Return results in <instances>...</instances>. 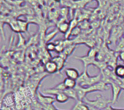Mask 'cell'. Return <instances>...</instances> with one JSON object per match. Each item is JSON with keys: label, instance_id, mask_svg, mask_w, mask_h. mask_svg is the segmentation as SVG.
<instances>
[{"label": "cell", "instance_id": "6da1fadb", "mask_svg": "<svg viewBox=\"0 0 124 110\" xmlns=\"http://www.w3.org/2000/svg\"><path fill=\"white\" fill-rule=\"evenodd\" d=\"M102 81V75H97L94 76H90L88 74L87 70H84L77 79V85L84 87L88 88L91 86H93Z\"/></svg>", "mask_w": 124, "mask_h": 110}, {"label": "cell", "instance_id": "7a4b0ae2", "mask_svg": "<svg viewBox=\"0 0 124 110\" xmlns=\"http://www.w3.org/2000/svg\"><path fill=\"white\" fill-rule=\"evenodd\" d=\"M83 102L88 106H92L101 110H107V108L109 107V104L112 102V100L106 99L102 95H99L97 96V98L94 100H90L86 97Z\"/></svg>", "mask_w": 124, "mask_h": 110}, {"label": "cell", "instance_id": "3957f363", "mask_svg": "<svg viewBox=\"0 0 124 110\" xmlns=\"http://www.w3.org/2000/svg\"><path fill=\"white\" fill-rule=\"evenodd\" d=\"M109 85H110L111 88H112V91H113L112 104H116L117 102L118 98H119L120 94L124 90V88L119 84H118L116 81H114L113 80H110V81Z\"/></svg>", "mask_w": 124, "mask_h": 110}, {"label": "cell", "instance_id": "277c9868", "mask_svg": "<svg viewBox=\"0 0 124 110\" xmlns=\"http://www.w3.org/2000/svg\"><path fill=\"white\" fill-rule=\"evenodd\" d=\"M87 94L92 92H97V91H104L108 90V84L105 83L103 81H100L93 86H91L88 88H86Z\"/></svg>", "mask_w": 124, "mask_h": 110}, {"label": "cell", "instance_id": "5b68a950", "mask_svg": "<svg viewBox=\"0 0 124 110\" xmlns=\"http://www.w3.org/2000/svg\"><path fill=\"white\" fill-rule=\"evenodd\" d=\"M37 96V99L39 102L44 107V106H46V105H51L55 101V98H53L52 96H44L42 95L41 93L40 92H37L36 94Z\"/></svg>", "mask_w": 124, "mask_h": 110}, {"label": "cell", "instance_id": "8992f818", "mask_svg": "<svg viewBox=\"0 0 124 110\" xmlns=\"http://www.w3.org/2000/svg\"><path fill=\"white\" fill-rule=\"evenodd\" d=\"M76 59H78L80 61H81L84 64V70H87V67L89 65H95V63L97 62V59L94 57H89V55L86 56H84V57H74Z\"/></svg>", "mask_w": 124, "mask_h": 110}, {"label": "cell", "instance_id": "52a82bcc", "mask_svg": "<svg viewBox=\"0 0 124 110\" xmlns=\"http://www.w3.org/2000/svg\"><path fill=\"white\" fill-rule=\"evenodd\" d=\"M44 67L45 73L47 74H54L56 73H58L57 66L56 63L52 60L46 62Z\"/></svg>", "mask_w": 124, "mask_h": 110}, {"label": "cell", "instance_id": "ba28073f", "mask_svg": "<svg viewBox=\"0 0 124 110\" xmlns=\"http://www.w3.org/2000/svg\"><path fill=\"white\" fill-rule=\"evenodd\" d=\"M57 29L60 33L65 35L70 29V23L66 22L65 20V18H62L57 22Z\"/></svg>", "mask_w": 124, "mask_h": 110}, {"label": "cell", "instance_id": "9c48e42d", "mask_svg": "<svg viewBox=\"0 0 124 110\" xmlns=\"http://www.w3.org/2000/svg\"><path fill=\"white\" fill-rule=\"evenodd\" d=\"M65 75H66L67 78H71V79L75 80V81H77V79L80 76L78 70L77 69H76V68H73V67L66 68L65 70Z\"/></svg>", "mask_w": 124, "mask_h": 110}, {"label": "cell", "instance_id": "30bf717a", "mask_svg": "<svg viewBox=\"0 0 124 110\" xmlns=\"http://www.w3.org/2000/svg\"><path fill=\"white\" fill-rule=\"evenodd\" d=\"M15 102V96H13L12 94H8L1 99V105L4 104L5 107H11L12 106H13Z\"/></svg>", "mask_w": 124, "mask_h": 110}, {"label": "cell", "instance_id": "8fae6325", "mask_svg": "<svg viewBox=\"0 0 124 110\" xmlns=\"http://www.w3.org/2000/svg\"><path fill=\"white\" fill-rule=\"evenodd\" d=\"M76 93H77V96H78V102H83L84 100V99L86 98V96L87 94L86 88L81 87L78 85H77L75 88Z\"/></svg>", "mask_w": 124, "mask_h": 110}, {"label": "cell", "instance_id": "7c38bea8", "mask_svg": "<svg viewBox=\"0 0 124 110\" xmlns=\"http://www.w3.org/2000/svg\"><path fill=\"white\" fill-rule=\"evenodd\" d=\"M69 99L70 98L65 94V93L64 91L60 92V93H59L58 94H57L55 96V101L57 103H60V104H64V103L68 102Z\"/></svg>", "mask_w": 124, "mask_h": 110}, {"label": "cell", "instance_id": "4fadbf2b", "mask_svg": "<svg viewBox=\"0 0 124 110\" xmlns=\"http://www.w3.org/2000/svg\"><path fill=\"white\" fill-rule=\"evenodd\" d=\"M52 61H54L57 66V68H58V73H60L65 67V60H64L63 59H62L60 57L57 56V57H53Z\"/></svg>", "mask_w": 124, "mask_h": 110}, {"label": "cell", "instance_id": "5bb4252c", "mask_svg": "<svg viewBox=\"0 0 124 110\" xmlns=\"http://www.w3.org/2000/svg\"><path fill=\"white\" fill-rule=\"evenodd\" d=\"M114 73L118 78L124 79V65H117L114 69Z\"/></svg>", "mask_w": 124, "mask_h": 110}, {"label": "cell", "instance_id": "9a60e30c", "mask_svg": "<svg viewBox=\"0 0 124 110\" xmlns=\"http://www.w3.org/2000/svg\"><path fill=\"white\" fill-rule=\"evenodd\" d=\"M63 83L66 87V88H75L77 86V82L75 80H73L71 78H66L64 79Z\"/></svg>", "mask_w": 124, "mask_h": 110}, {"label": "cell", "instance_id": "2e32d148", "mask_svg": "<svg viewBox=\"0 0 124 110\" xmlns=\"http://www.w3.org/2000/svg\"><path fill=\"white\" fill-rule=\"evenodd\" d=\"M64 92L70 99H74V100H76L78 102L77 93H76V91L75 88H67Z\"/></svg>", "mask_w": 124, "mask_h": 110}, {"label": "cell", "instance_id": "e0dca14e", "mask_svg": "<svg viewBox=\"0 0 124 110\" xmlns=\"http://www.w3.org/2000/svg\"><path fill=\"white\" fill-rule=\"evenodd\" d=\"M9 25L13 32H16L18 33H21L18 22H17V20H11V21L9 22Z\"/></svg>", "mask_w": 124, "mask_h": 110}, {"label": "cell", "instance_id": "ac0fdd59", "mask_svg": "<svg viewBox=\"0 0 124 110\" xmlns=\"http://www.w3.org/2000/svg\"><path fill=\"white\" fill-rule=\"evenodd\" d=\"M17 22L20 29L21 33H26L28 31V22L27 21H23L22 20H17Z\"/></svg>", "mask_w": 124, "mask_h": 110}, {"label": "cell", "instance_id": "d6986e66", "mask_svg": "<svg viewBox=\"0 0 124 110\" xmlns=\"http://www.w3.org/2000/svg\"><path fill=\"white\" fill-rule=\"evenodd\" d=\"M58 31H59L58 29H55L54 31L50 32L49 33L46 34V35H45V37H44V43H45V44H47V43L50 42V41H51L52 38H54V37L57 34Z\"/></svg>", "mask_w": 124, "mask_h": 110}, {"label": "cell", "instance_id": "ffe728a7", "mask_svg": "<svg viewBox=\"0 0 124 110\" xmlns=\"http://www.w3.org/2000/svg\"><path fill=\"white\" fill-rule=\"evenodd\" d=\"M76 44H72V45H70L68 46H67L66 48H65L63 52H65L68 56H70V54H72V53L74 51V50L76 49Z\"/></svg>", "mask_w": 124, "mask_h": 110}, {"label": "cell", "instance_id": "44dd1931", "mask_svg": "<svg viewBox=\"0 0 124 110\" xmlns=\"http://www.w3.org/2000/svg\"><path fill=\"white\" fill-rule=\"evenodd\" d=\"M46 49L47 51H55V49H56L55 43L54 42H49V43L46 44Z\"/></svg>", "mask_w": 124, "mask_h": 110}, {"label": "cell", "instance_id": "7402d4cb", "mask_svg": "<svg viewBox=\"0 0 124 110\" xmlns=\"http://www.w3.org/2000/svg\"><path fill=\"white\" fill-rule=\"evenodd\" d=\"M122 51H124V38L121 39V41L118 44V46H117V48L116 50V51L118 52V53Z\"/></svg>", "mask_w": 124, "mask_h": 110}, {"label": "cell", "instance_id": "603a6c76", "mask_svg": "<svg viewBox=\"0 0 124 110\" xmlns=\"http://www.w3.org/2000/svg\"><path fill=\"white\" fill-rule=\"evenodd\" d=\"M54 88L55 89L58 90V91H65L67 89L66 87H65V84H64V83H63V81H62V83L57 84V86H55Z\"/></svg>", "mask_w": 124, "mask_h": 110}, {"label": "cell", "instance_id": "cb8c5ba5", "mask_svg": "<svg viewBox=\"0 0 124 110\" xmlns=\"http://www.w3.org/2000/svg\"><path fill=\"white\" fill-rule=\"evenodd\" d=\"M25 40L24 38L22 37L21 34L19 33V41H18V44H17V46L18 47H21V46H23L25 45Z\"/></svg>", "mask_w": 124, "mask_h": 110}, {"label": "cell", "instance_id": "d4e9b609", "mask_svg": "<svg viewBox=\"0 0 124 110\" xmlns=\"http://www.w3.org/2000/svg\"><path fill=\"white\" fill-rule=\"evenodd\" d=\"M80 32H81V29H80V28H79L78 26H77L76 28H74V29L73 30V31H72L70 36H78V35L80 33Z\"/></svg>", "mask_w": 124, "mask_h": 110}, {"label": "cell", "instance_id": "484cf974", "mask_svg": "<svg viewBox=\"0 0 124 110\" xmlns=\"http://www.w3.org/2000/svg\"><path fill=\"white\" fill-rule=\"evenodd\" d=\"M58 56H59V57H60L62 59H64V60H65V61L67 60V58H68V56L65 52H63V51H62V52H61V53H60Z\"/></svg>", "mask_w": 124, "mask_h": 110}, {"label": "cell", "instance_id": "4316f807", "mask_svg": "<svg viewBox=\"0 0 124 110\" xmlns=\"http://www.w3.org/2000/svg\"><path fill=\"white\" fill-rule=\"evenodd\" d=\"M118 57L120 58L121 60L124 62V51H122L118 53Z\"/></svg>", "mask_w": 124, "mask_h": 110}, {"label": "cell", "instance_id": "83f0119b", "mask_svg": "<svg viewBox=\"0 0 124 110\" xmlns=\"http://www.w3.org/2000/svg\"><path fill=\"white\" fill-rule=\"evenodd\" d=\"M87 105V104H86ZM88 106V105H87ZM89 107V110H101V109H99V108H96V107H92V106H88Z\"/></svg>", "mask_w": 124, "mask_h": 110}, {"label": "cell", "instance_id": "f1b7e54d", "mask_svg": "<svg viewBox=\"0 0 124 110\" xmlns=\"http://www.w3.org/2000/svg\"><path fill=\"white\" fill-rule=\"evenodd\" d=\"M1 110H11L10 107H1Z\"/></svg>", "mask_w": 124, "mask_h": 110}, {"label": "cell", "instance_id": "f546056e", "mask_svg": "<svg viewBox=\"0 0 124 110\" xmlns=\"http://www.w3.org/2000/svg\"><path fill=\"white\" fill-rule=\"evenodd\" d=\"M55 1H59L60 0H55Z\"/></svg>", "mask_w": 124, "mask_h": 110}]
</instances>
